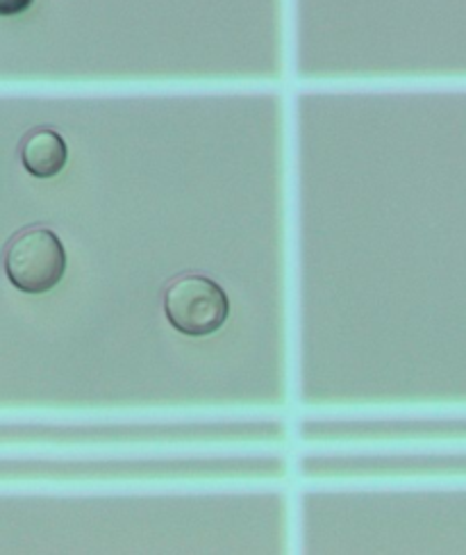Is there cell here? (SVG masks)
Instances as JSON below:
<instances>
[{
	"instance_id": "6da1fadb",
	"label": "cell",
	"mask_w": 466,
	"mask_h": 555,
	"mask_svg": "<svg viewBox=\"0 0 466 555\" xmlns=\"http://www.w3.org/2000/svg\"><path fill=\"white\" fill-rule=\"evenodd\" d=\"M10 283L26 294H46L64 278L66 253L60 237L49 228H28L5 248L3 256Z\"/></svg>"
},
{
	"instance_id": "7a4b0ae2",
	"label": "cell",
	"mask_w": 466,
	"mask_h": 555,
	"mask_svg": "<svg viewBox=\"0 0 466 555\" xmlns=\"http://www.w3.org/2000/svg\"><path fill=\"white\" fill-rule=\"evenodd\" d=\"M165 314L178 333L186 337H207L225 323L230 300L212 278L182 275L165 292Z\"/></svg>"
},
{
	"instance_id": "3957f363",
	"label": "cell",
	"mask_w": 466,
	"mask_h": 555,
	"mask_svg": "<svg viewBox=\"0 0 466 555\" xmlns=\"http://www.w3.org/2000/svg\"><path fill=\"white\" fill-rule=\"evenodd\" d=\"M68 159L62 134L51 128H35L21 142V165L35 178L57 176Z\"/></svg>"
},
{
	"instance_id": "277c9868",
	"label": "cell",
	"mask_w": 466,
	"mask_h": 555,
	"mask_svg": "<svg viewBox=\"0 0 466 555\" xmlns=\"http://www.w3.org/2000/svg\"><path fill=\"white\" fill-rule=\"evenodd\" d=\"M35 0H0V16H18L33 8Z\"/></svg>"
}]
</instances>
